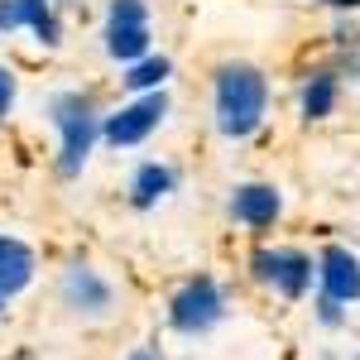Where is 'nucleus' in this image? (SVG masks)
<instances>
[{"label": "nucleus", "instance_id": "obj_7", "mask_svg": "<svg viewBox=\"0 0 360 360\" xmlns=\"http://www.w3.org/2000/svg\"><path fill=\"white\" fill-rule=\"evenodd\" d=\"M278 212H283V197L274 183H240L231 193V217L250 231H269L278 221Z\"/></svg>", "mask_w": 360, "mask_h": 360}, {"label": "nucleus", "instance_id": "obj_17", "mask_svg": "<svg viewBox=\"0 0 360 360\" xmlns=\"http://www.w3.org/2000/svg\"><path fill=\"white\" fill-rule=\"evenodd\" d=\"M15 29H25L20 5H15V0H0V34H15Z\"/></svg>", "mask_w": 360, "mask_h": 360}, {"label": "nucleus", "instance_id": "obj_13", "mask_svg": "<svg viewBox=\"0 0 360 360\" xmlns=\"http://www.w3.org/2000/svg\"><path fill=\"white\" fill-rule=\"evenodd\" d=\"M15 5H20L25 29L44 49H58V44H63V25H58V15H53V0H15Z\"/></svg>", "mask_w": 360, "mask_h": 360}, {"label": "nucleus", "instance_id": "obj_11", "mask_svg": "<svg viewBox=\"0 0 360 360\" xmlns=\"http://www.w3.org/2000/svg\"><path fill=\"white\" fill-rule=\"evenodd\" d=\"M173 183H178V173L168 164H139L135 183H130V202H135L139 212H149L154 202H164V197L173 193Z\"/></svg>", "mask_w": 360, "mask_h": 360}, {"label": "nucleus", "instance_id": "obj_12", "mask_svg": "<svg viewBox=\"0 0 360 360\" xmlns=\"http://www.w3.org/2000/svg\"><path fill=\"white\" fill-rule=\"evenodd\" d=\"M336 96H341V82H336V72H327V68H317V72H307L303 82V115L307 120H327V115L336 111Z\"/></svg>", "mask_w": 360, "mask_h": 360}, {"label": "nucleus", "instance_id": "obj_20", "mask_svg": "<svg viewBox=\"0 0 360 360\" xmlns=\"http://www.w3.org/2000/svg\"><path fill=\"white\" fill-rule=\"evenodd\" d=\"M327 5H336V10H356L360 0H327Z\"/></svg>", "mask_w": 360, "mask_h": 360}, {"label": "nucleus", "instance_id": "obj_5", "mask_svg": "<svg viewBox=\"0 0 360 360\" xmlns=\"http://www.w3.org/2000/svg\"><path fill=\"white\" fill-rule=\"evenodd\" d=\"M164 115H168L164 86H159V91H139L130 106H120L115 115H106L101 135H106V144H115V149H130V144H139V139L149 135V130H154Z\"/></svg>", "mask_w": 360, "mask_h": 360}, {"label": "nucleus", "instance_id": "obj_1", "mask_svg": "<svg viewBox=\"0 0 360 360\" xmlns=\"http://www.w3.org/2000/svg\"><path fill=\"white\" fill-rule=\"evenodd\" d=\"M269 111V82L255 63H221L217 68V130L226 139H245L259 130Z\"/></svg>", "mask_w": 360, "mask_h": 360}, {"label": "nucleus", "instance_id": "obj_3", "mask_svg": "<svg viewBox=\"0 0 360 360\" xmlns=\"http://www.w3.org/2000/svg\"><path fill=\"white\" fill-rule=\"evenodd\" d=\"M221 317H226V293H221V283H217L212 274L188 278V283L168 298V327L183 332V336L212 332Z\"/></svg>", "mask_w": 360, "mask_h": 360}, {"label": "nucleus", "instance_id": "obj_21", "mask_svg": "<svg viewBox=\"0 0 360 360\" xmlns=\"http://www.w3.org/2000/svg\"><path fill=\"white\" fill-rule=\"evenodd\" d=\"M0 303H5V293H0Z\"/></svg>", "mask_w": 360, "mask_h": 360}, {"label": "nucleus", "instance_id": "obj_22", "mask_svg": "<svg viewBox=\"0 0 360 360\" xmlns=\"http://www.w3.org/2000/svg\"><path fill=\"white\" fill-rule=\"evenodd\" d=\"M351 360H360V356H351Z\"/></svg>", "mask_w": 360, "mask_h": 360}, {"label": "nucleus", "instance_id": "obj_14", "mask_svg": "<svg viewBox=\"0 0 360 360\" xmlns=\"http://www.w3.org/2000/svg\"><path fill=\"white\" fill-rule=\"evenodd\" d=\"M168 72H173V63H168L164 53L154 58H139V63H130V68H125V77H120V82L130 86V91H159V86H164V77Z\"/></svg>", "mask_w": 360, "mask_h": 360}, {"label": "nucleus", "instance_id": "obj_15", "mask_svg": "<svg viewBox=\"0 0 360 360\" xmlns=\"http://www.w3.org/2000/svg\"><path fill=\"white\" fill-rule=\"evenodd\" d=\"M274 264H278V250H269V245H259L250 255V269H255L259 283H274Z\"/></svg>", "mask_w": 360, "mask_h": 360}, {"label": "nucleus", "instance_id": "obj_9", "mask_svg": "<svg viewBox=\"0 0 360 360\" xmlns=\"http://www.w3.org/2000/svg\"><path fill=\"white\" fill-rule=\"evenodd\" d=\"M34 278V250L15 236H0V293L15 298L20 288H29Z\"/></svg>", "mask_w": 360, "mask_h": 360}, {"label": "nucleus", "instance_id": "obj_18", "mask_svg": "<svg viewBox=\"0 0 360 360\" xmlns=\"http://www.w3.org/2000/svg\"><path fill=\"white\" fill-rule=\"evenodd\" d=\"M10 101H15V77H10V68H0V115L10 111Z\"/></svg>", "mask_w": 360, "mask_h": 360}, {"label": "nucleus", "instance_id": "obj_2", "mask_svg": "<svg viewBox=\"0 0 360 360\" xmlns=\"http://www.w3.org/2000/svg\"><path fill=\"white\" fill-rule=\"evenodd\" d=\"M49 115H53L58 125V139H63V149H58V173L63 178H77L86 168V154H91V144L101 135V115H96V101L82 96V91H58L53 101H49Z\"/></svg>", "mask_w": 360, "mask_h": 360}, {"label": "nucleus", "instance_id": "obj_10", "mask_svg": "<svg viewBox=\"0 0 360 360\" xmlns=\"http://www.w3.org/2000/svg\"><path fill=\"white\" fill-rule=\"evenodd\" d=\"M312 255L303 250H278V264H274V288L283 298H303L307 288H312Z\"/></svg>", "mask_w": 360, "mask_h": 360}, {"label": "nucleus", "instance_id": "obj_4", "mask_svg": "<svg viewBox=\"0 0 360 360\" xmlns=\"http://www.w3.org/2000/svg\"><path fill=\"white\" fill-rule=\"evenodd\" d=\"M101 39H106V53L125 68L149 58V10H144V0H111Z\"/></svg>", "mask_w": 360, "mask_h": 360}, {"label": "nucleus", "instance_id": "obj_16", "mask_svg": "<svg viewBox=\"0 0 360 360\" xmlns=\"http://www.w3.org/2000/svg\"><path fill=\"white\" fill-rule=\"evenodd\" d=\"M341 307H346V303H336V298L322 293V298H317V322H322V327H341V317H346Z\"/></svg>", "mask_w": 360, "mask_h": 360}, {"label": "nucleus", "instance_id": "obj_8", "mask_svg": "<svg viewBox=\"0 0 360 360\" xmlns=\"http://www.w3.org/2000/svg\"><path fill=\"white\" fill-rule=\"evenodd\" d=\"M317 278H322V293L336 303H360V259L346 245H327L317 259Z\"/></svg>", "mask_w": 360, "mask_h": 360}, {"label": "nucleus", "instance_id": "obj_6", "mask_svg": "<svg viewBox=\"0 0 360 360\" xmlns=\"http://www.w3.org/2000/svg\"><path fill=\"white\" fill-rule=\"evenodd\" d=\"M58 293H63V303L72 307V312H82V317H101L106 307H111V283L96 274L91 264H68L63 269V283H58Z\"/></svg>", "mask_w": 360, "mask_h": 360}, {"label": "nucleus", "instance_id": "obj_19", "mask_svg": "<svg viewBox=\"0 0 360 360\" xmlns=\"http://www.w3.org/2000/svg\"><path fill=\"white\" fill-rule=\"evenodd\" d=\"M125 360H164V356H159V351H149V346H135Z\"/></svg>", "mask_w": 360, "mask_h": 360}]
</instances>
